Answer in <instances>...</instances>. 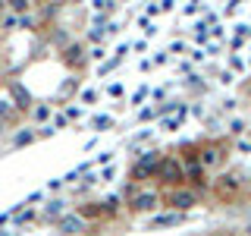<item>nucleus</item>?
Instances as JSON below:
<instances>
[{
    "mask_svg": "<svg viewBox=\"0 0 251 236\" xmlns=\"http://www.w3.org/2000/svg\"><path fill=\"white\" fill-rule=\"evenodd\" d=\"M195 205H198V192H195V189H185V186L170 189V192L163 195V208H170L173 214H185Z\"/></svg>",
    "mask_w": 251,
    "mask_h": 236,
    "instance_id": "obj_1",
    "label": "nucleus"
},
{
    "mask_svg": "<svg viewBox=\"0 0 251 236\" xmlns=\"http://www.w3.org/2000/svg\"><path fill=\"white\" fill-rule=\"evenodd\" d=\"M157 179H163L167 186L179 189L185 183V167L179 157H160V167H157Z\"/></svg>",
    "mask_w": 251,
    "mask_h": 236,
    "instance_id": "obj_2",
    "label": "nucleus"
},
{
    "mask_svg": "<svg viewBox=\"0 0 251 236\" xmlns=\"http://www.w3.org/2000/svg\"><path fill=\"white\" fill-rule=\"evenodd\" d=\"M163 205V195L154 189H129V208L132 211H154Z\"/></svg>",
    "mask_w": 251,
    "mask_h": 236,
    "instance_id": "obj_3",
    "label": "nucleus"
},
{
    "mask_svg": "<svg viewBox=\"0 0 251 236\" xmlns=\"http://www.w3.org/2000/svg\"><path fill=\"white\" fill-rule=\"evenodd\" d=\"M157 167H160V154L145 151L135 164H132V179H135V183H145V179H151V177L157 179Z\"/></svg>",
    "mask_w": 251,
    "mask_h": 236,
    "instance_id": "obj_4",
    "label": "nucleus"
},
{
    "mask_svg": "<svg viewBox=\"0 0 251 236\" xmlns=\"http://www.w3.org/2000/svg\"><path fill=\"white\" fill-rule=\"evenodd\" d=\"M214 195L220 202H235L242 195V179L235 173H223V177L214 179Z\"/></svg>",
    "mask_w": 251,
    "mask_h": 236,
    "instance_id": "obj_5",
    "label": "nucleus"
},
{
    "mask_svg": "<svg viewBox=\"0 0 251 236\" xmlns=\"http://www.w3.org/2000/svg\"><path fill=\"white\" fill-rule=\"evenodd\" d=\"M57 230L60 233H66V236H75V233H82L85 230V220H82V214H63L60 220H57Z\"/></svg>",
    "mask_w": 251,
    "mask_h": 236,
    "instance_id": "obj_6",
    "label": "nucleus"
},
{
    "mask_svg": "<svg viewBox=\"0 0 251 236\" xmlns=\"http://www.w3.org/2000/svg\"><path fill=\"white\" fill-rule=\"evenodd\" d=\"M220 161H223V151H220V145H204V148H201L198 164H201L204 170H207V167H217Z\"/></svg>",
    "mask_w": 251,
    "mask_h": 236,
    "instance_id": "obj_7",
    "label": "nucleus"
},
{
    "mask_svg": "<svg viewBox=\"0 0 251 236\" xmlns=\"http://www.w3.org/2000/svg\"><path fill=\"white\" fill-rule=\"evenodd\" d=\"M182 214H163V217H154V227H163V224H179Z\"/></svg>",
    "mask_w": 251,
    "mask_h": 236,
    "instance_id": "obj_8",
    "label": "nucleus"
},
{
    "mask_svg": "<svg viewBox=\"0 0 251 236\" xmlns=\"http://www.w3.org/2000/svg\"><path fill=\"white\" fill-rule=\"evenodd\" d=\"M13 10H16V13H22V10H28V3H25V0H16Z\"/></svg>",
    "mask_w": 251,
    "mask_h": 236,
    "instance_id": "obj_9",
    "label": "nucleus"
}]
</instances>
